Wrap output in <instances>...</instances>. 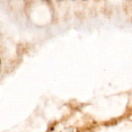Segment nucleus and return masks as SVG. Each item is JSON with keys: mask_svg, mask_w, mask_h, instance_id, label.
I'll list each match as a JSON object with an SVG mask.
<instances>
[{"mask_svg": "<svg viewBox=\"0 0 132 132\" xmlns=\"http://www.w3.org/2000/svg\"><path fill=\"white\" fill-rule=\"evenodd\" d=\"M0 65H1V60H0Z\"/></svg>", "mask_w": 132, "mask_h": 132, "instance_id": "nucleus-1", "label": "nucleus"}, {"mask_svg": "<svg viewBox=\"0 0 132 132\" xmlns=\"http://www.w3.org/2000/svg\"><path fill=\"white\" fill-rule=\"evenodd\" d=\"M84 1H87V0H84Z\"/></svg>", "mask_w": 132, "mask_h": 132, "instance_id": "nucleus-2", "label": "nucleus"}]
</instances>
